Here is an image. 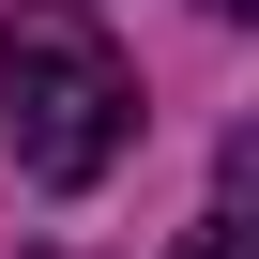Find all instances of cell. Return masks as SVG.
<instances>
[{
  "label": "cell",
  "instance_id": "1",
  "mask_svg": "<svg viewBox=\"0 0 259 259\" xmlns=\"http://www.w3.org/2000/svg\"><path fill=\"white\" fill-rule=\"evenodd\" d=\"M0 138L46 198H92L138 138V61L92 31V0H16L0 31Z\"/></svg>",
  "mask_w": 259,
  "mask_h": 259
},
{
  "label": "cell",
  "instance_id": "2",
  "mask_svg": "<svg viewBox=\"0 0 259 259\" xmlns=\"http://www.w3.org/2000/svg\"><path fill=\"white\" fill-rule=\"evenodd\" d=\"M168 259H259V229H244V213H229V198H213V213H198V229H183V244H168Z\"/></svg>",
  "mask_w": 259,
  "mask_h": 259
},
{
  "label": "cell",
  "instance_id": "3",
  "mask_svg": "<svg viewBox=\"0 0 259 259\" xmlns=\"http://www.w3.org/2000/svg\"><path fill=\"white\" fill-rule=\"evenodd\" d=\"M213 16H259V0H213Z\"/></svg>",
  "mask_w": 259,
  "mask_h": 259
}]
</instances>
